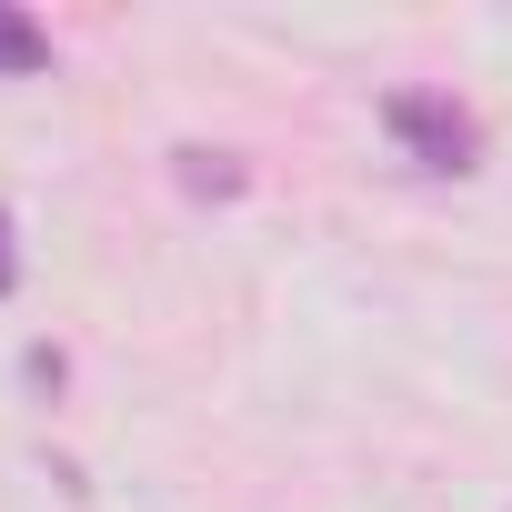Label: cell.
<instances>
[{
	"label": "cell",
	"mask_w": 512,
	"mask_h": 512,
	"mask_svg": "<svg viewBox=\"0 0 512 512\" xmlns=\"http://www.w3.org/2000/svg\"><path fill=\"white\" fill-rule=\"evenodd\" d=\"M382 121H392V141H402L422 171H472V161H482L472 111H452L442 91H392V101H382Z\"/></svg>",
	"instance_id": "obj_1"
},
{
	"label": "cell",
	"mask_w": 512,
	"mask_h": 512,
	"mask_svg": "<svg viewBox=\"0 0 512 512\" xmlns=\"http://www.w3.org/2000/svg\"><path fill=\"white\" fill-rule=\"evenodd\" d=\"M41 71H51V31L0 0V81H41Z\"/></svg>",
	"instance_id": "obj_2"
},
{
	"label": "cell",
	"mask_w": 512,
	"mask_h": 512,
	"mask_svg": "<svg viewBox=\"0 0 512 512\" xmlns=\"http://www.w3.org/2000/svg\"><path fill=\"white\" fill-rule=\"evenodd\" d=\"M171 171H181L191 201H231V191H241V161H231V151H171Z\"/></svg>",
	"instance_id": "obj_3"
},
{
	"label": "cell",
	"mask_w": 512,
	"mask_h": 512,
	"mask_svg": "<svg viewBox=\"0 0 512 512\" xmlns=\"http://www.w3.org/2000/svg\"><path fill=\"white\" fill-rule=\"evenodd\" d=\"M21 292V241H11V211H0V302Z\"/></svg>",
	"instance_id": "obj_4"
}]
</instances>
